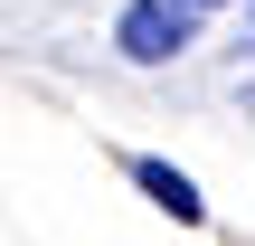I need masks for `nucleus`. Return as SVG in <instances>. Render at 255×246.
<instances>
[{"mask_svg":"<svg viewBox=\"0 0 255 246\" xmlns=\"http://www.w3.org/2000/svg\"><path fill=\"white\" fill-rule=\"evenodd\" d=\"M114 47H123L132 66H170V57L199 47V9H189V0H123Z\"/></svg>","mask_w":255,"mask_h":246,"instance_id":"f257e3e1","label":"nucleus"},{"mask_svg":"<svg viewBox=\"0 0 255 246\" xmlns=\"http://www.w3.org/2000/svg\"><path fill=\"white\" fill-rule=\"evenodd\" d=\"M132 190H142L151 209H170L180 228H199V218H208V199H199V180H189V171H170V161H151V152L132 161Z\"/></svg>","mask_w":255,"mask_h":246,"instance_id":"f03ea898","label":"nucleus"},{"mask_svg":"<svg viewBox=\"0 0 255 246\" xmlns=\"http://www.w3.org/2000/svg\"><path fill=\"white\" fill-rule=\"evenodd\" d=\"M189 9H199V19H208V9H218V0H189Z\"/></svg>","mask_w":255,"mask_h":246,"instance_id":"7ed1b4c3","label":"nucleus"},{"mask_svg":"<svg viewBox=\"0 0 255 246\" xmlns=\"http://www.w3.org/2000/svg\"><path fill=\"white\" fill-rule=\"evenodd\" d=\"M246 47H255V19H246Z\"/></svg>","mask_w":255,"mask_h":246,"instance_id":"20e7f679","label":"nucleus"}]
</instances>
